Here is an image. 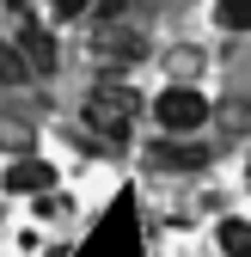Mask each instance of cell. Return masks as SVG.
<instances>
[{
  "mask_svg": "<svg viewBox=\"0 0 251 257\" xmlns=\"http://www.w3.org/2000/svg\"><path fill=\"white\" fill-rule=\"evenodd\" d=\"M153 166H172V172H196V166H208V153H202V147H178V141H160V147H153Z\"/></svg>",
  "mask_w": 251,
  "mask_h": 257,
  "instance_id": "5",
  "label": "cell"
},
{
  "mask_svg": "<svg viewBox=\"0 0 251 257\" xmlns=\"http://www.w3.org/2000/svg\"><path fill=\"white\" fill-rule=\"evenodd\" d=\"M49 257H80V251H49Z\"/></svg>",
  "mask_w": 251,
  "mask_h": 257,
  "instance_id": "11",
  "label": "cell"
},
{
  "mask_svg": "<svg viewBox=\"0 0 251 257\" xmlns=\"http://www.w3.org/2000/svg\"><path fill=\"white\" fill-rule=\"evenodd\" d=\"M221 251L227 257H251V220H221Z\"/></svg>",
  "mask_w": 251,
  "mask_h": 257,
  "instance_id": "7",
  "label": "cell"
},
{
  "mask_svg": "<svg viewBox=\"0 0 251 257\" xmlns=\"http://www.w3.org/2000/svg\"><path fill=\"white\" fill-rule=\"evenodd\" d=\"M153 116H160L166 135H196V128L208 122V98L190 86H166L160 98H153Z\"/></svg>",
  "mask_w": 251,
  "mask_h": 257,
  "instance_id": "2",
  "label": "cell"
},
{
  "mask_svg": "<svg viewBox=\"0 0 251 257\" xmlns=\"http://www.w3.org/2000/svg\"><path fill=\"white\" fill-rule=\"evenodd\" d=\"M7 7H13V13H31V0H7Z\"/></svg>",
  "mask_w": 251,
  "mask_h": 257,
  "instance_id": "10",
  "label": "cell"
},
{
  "mask_svg": "<svg viewBox=\"0 0 251 257\" xmlns=\"http://www.w3.org/2000/svg\"><path fill=\"white\" fill-rule=\"evenodd\" d=\"M129 122H135V86L98 80V86L86 92V128H98L104 141H122V135H129Z\"/></svg>",
  "mask_w": 251,
  "mask_h": 257,
  "instance_id": "1",
  "label": "cell"
},
{
  "mask_svg": "<svg viewBox=\"0 0 251 257\" xmlns=\"http://www.w3.org/2000/svg\"><path fill=\"white\" fill-rule=\"evenodd\" d=\"M49 184H55L49 159H13V166H7V190H13V196H49Z\"/></svg>",
  "mask_w": 251,
  "mask_h": 257,
  "instance_id": "4",
  "label": "cell"
},
{
  "mask_svg": "<svg viewBox=\"0 0 251 257\" xmlns=\"http://www.w3.org/2000/svg\"><path fill=\"white\" fill-rule=\"evenodd\" d=\"M86 13V0H55V19H80Z\"/></svg>",
  "mask_w": 251,
  "mask_h": 257,
  "instance_id": "9",
  "label": "cell"
},
{
  "mask_svg": "<svg viewBox=\"0 0 251 257\" xmlns=\"http://www.w3.org/2000/svg\"><path fill=\"white\" fill-rule=\"evenodd\" d=\"M25 74H31V68H25V55H19V49H7V43H0V86H19Z\"/></svg>",
  "mask_w": 251,
  "mask_h": 257,
  "instance_id": "8",
  "label": "cell"
},
{
  "mask_svg": "<svg viewBox=\"0 0 251 257\" xmlns=\"http://www.w3.org/2000/svg\"><path fill=\"white\" fill-rule=\"evenodd\" d=\"M214 25L221 31H251V0H214Z\"/></svg>",
  "mask_w": 251,
  "mask_h": 257,
  "instance_id": "6",
  "label": "cell"
},
{
  "mask_svg": "<svg viewBox=\"0 0 251 257\" xmlns=\"http://www.w3.org/2000/svg\"><path fill=\"white\" fill-rule=\"evenodd\" d=\"M19 55H25V68H31V74H55V37H49L37 19H25V25H19Z\"/></svg>",
  "mask_w": 251,
  "mask_h": 257,
  "instance_id": "3",
  "label": "cell"
}]
</instances>
